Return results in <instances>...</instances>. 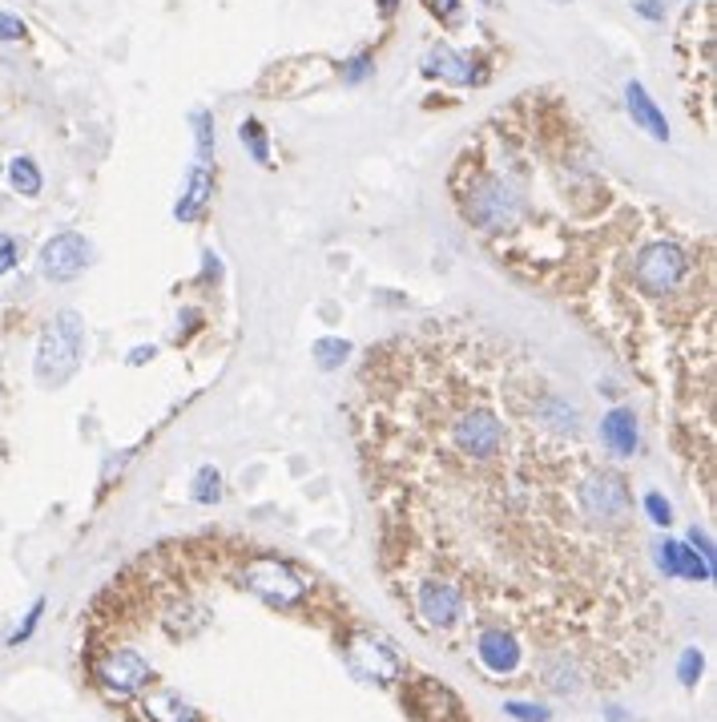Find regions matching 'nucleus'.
Returning <instances> with one entry per match:
<instances>
[{
  "mask_svg": "<svg viewBox=\"0 0 717 722\" xmlns=\"http://www.w3.org/2000/svg\"><path fill=\"white\" fill-rule=\"evenodd\" d=\"M678 61L685 105L709 134L714 129V0H697L685 9L678 33Z\"/></svg>",
  "mask_w": 717,
  "mask_h": 722,
  "instance_id": "obj_1",
  "label": "nucleus"
},
{
  "mask_svg": "<svg viewBox=\"0 0 717 722\" xmlns=\"http://www.w3.org/2000/svg\"><path fill=\"white\" fill-rule=\"evenodd\" d=\"M629 279L633 291L645 300H673L678 291L697 283V259H693V250H685L673 238H653V242L633 250Z\"/></svg>",
  "mask_w": 717,
  "mask_h": 722,
  "instance_id": "obj_2",
  "label": "nucleus"
},
{
  "mask_svg": "<svg viewBox=\"0 0 717 722\" xmlns=\"http://www.w3.org/2000/svg\"><path fill=\"white\" fill-rule=\"evenodd\" d=\"M86 356V324L77 312H61L37 343V380L45 387H65L81 368Z\"/></svg>",
  "mask_w": 717,
  "mask_h": 722,
  "instance_id": "obj_3",
  "label": "nucleus"
},
{
  "mask_svg": "<svg viewBox=\"0 0 717 722\" xmlns=\"http://www.w3.org/2000/svg\"><path fill=\"white\" fill-rule=\"evenodd\" d=\"M242 582H247L250 594H259L266 606H274V610H291V606H298V601H307V594H310V586L291 569V565H286V561L266 557V553L247 561Z\"/></svg>",
  "mask_w": 717,
  "mask_h": 722,
  "instance_id": "obj_4",
  "label": "nucleus"
},
{
  "mask_svg": "<svg viewBox=\"0 0 717 722\" xmlns=\"http://www.w3.org/2000/svg\"><path fill=\"white\" fill-rule=\"evenodd\" d=\"M471 646H476V662L492 678L516 682L520 666H524V638L512 625H480L476 638H471Z\"/></svg>",
  "mask_w": 717,
  "mask_h": 722,
  "instance_id": "obj_5",
  "label": "nucleus"
},
{
  "mask_svg": "<svg viewBox=\"0 0 717 722\" xmlns=\"http://www.w3.org/2000/svg\"><path fill=\"white\" fill-rule=\"evenodd\" d=\"M346 662L358 678H372V682H396L403 678V658L396 654L391 642L372 634H358L346 642Z\"/></svg>",
  "mask_w": 717,
  "mask_h": 722,
  "instance_id": "obj_6",
  "label": "nucleus"
},
{
  "mask_svg": "<svg viewBox=\"0 0 717 722\" xmlns=\"http://www.w3.org/2000/svg\"><path fill=\"white\" fill-rule=\"evenodd\" d=\"M93 678H98L113 698H129V695H137L141 686H149L153 670H149V662L141 658L137 650H110V654L93 666Z\"/></svg>",
  "mask_w": 717,
  "mask_h": 722,
  "instance_id": "obj_7",
  "label": "nucleus"
},
{
  "mask_svg": "<svg viewBox=\"0 0 717 722\" xmlns=\"http://www.w3.org/2000/svg\"><path fill=\"white\" fill-rule=\"evenodd\" d=\"M89 267V242L77 230H65V235H53L45 247H41V274L53 279V283H69Z\"/></svg>",
  "mask_w": 717,
  "mask_h": 722,
  "instance_id": "obj_8",
  "label": "nucleus"
},
{
  "mask_svg": "<svg viewBox=\"0 0 717 722\" xmlns=\"http://www.w3.org/2000/svg\"><path fill=\"white\" fill-rule=\"evenodd\" d=\"M657 565H661L665 577H690V582H709L714 577V565L705 557H697V549L681 545V541L657 545Z\"/></svg>",
  "mask_w": 717,
  "mask_h": 722,
  "instance_id": "obj_9",
  "label": "nucleus"
},
{
  "mask_svg": "<svg viewBox=\"0 0 717 722\" xmlns=\"http://www.w3.org/2000/svg\"><path fill=\"white\" fill-rule=\"evenodd\" d=\"M637 440H641V428H637L633 408H613L605 420H601V444H605V452L621 456V461L637 452Z\"/></svg>",
  "mask_w": 717,
  "mask_h": 722,
  "instance_id": "obj_10",
  "label": "nucleus"
},
{
  "mask_svg": "<svg viewBox=\"0 0 717 722\" xmlns=\"http://www.w3.org/2000/svg\"><path fill=\"white\" fill-rule=\"evenodd\" d=\"M625 105H629V113H633V125H641L645 134L657 137V142H669L665 113L657 110V101L645 93L641 81H629V86H625Z\"/></svg>",
  "mask_w": 717,
  "mask_h": 722,
  "instance_id": "obj_11",
  "label": "nucleus"
},
{
  "mask_svg": "<svg viewBox=\"0 0 717 722\" xmlns=\"http://www.w3.org/2000/svg\"><path fill=\"white\" fill-rule=\"evenodd\" d=\"M214 194V174H210V166L198 162L194 170H190V182H186V194H182V202H178V218L182 223H198L202 211H206V202H210Z\"/></svg>",
  "mask_w": 717,
  "mask_h": 722,
  "instance_id": "obj_12",
  "label": "nucleus"
},
{
  "mask_svg": "<svg viewBox=\"0 0 717 722\" xmlns=\"http://www.w3.org/2000/svg\"><path fill=\"white\" fill-rule=\"evenodd\" d=\"M428 74H440L444 81H452V86H471V81H476V74H471V57L452 53L447 45L428 53Z\"/></svg>",
  "mask_w": 717,
  "mask_h": 722,
  "instance_id": "obj_13",
  "label": "nucleus"
},
{
  "mask_svg": "<svg viewBox=\"0 0 717 722\" xmlns=\"http://www.w3.org/2000/svg\"><path fill=\"white\" fill-rule=\"evenodd\" d=\"M149 719L153 722H202L186 702H178L173 695H161V698H149Z\"/></svg>",
  "mask_w": 717,
  "mask_h": 722,
  "instance_id": "obj_14",
  "label": "nucleus"
},
{
  "mask_svg": "<svg viewBox=\"0 0 717 722\" xmlns=\"http://www.w3.org/2000/svg\"><path fill=\"white\" fill-rule=\"evenodd\" d=\"M9 178H13V190L16 194H25V199H37L41 194V170L33 158H13L9 166Z\"/></svg>",
  "mask_w": 717,
  "mask_h": 722,
  "instance_id": "obj_15",
  "label": "nucleus"
},
{
  "mask_svg": "<svg viewBox=\"0 0 717 722\" xmlns=\"http://www.w3.org/2000/svg\"><path fill=\"white\" fill-rule=\"evenodd\" d=\"M238 137H242V146L250 150V158L259 166H271V146H266V129H262L254 117L250 122H242V129H238Z\"/></svg>",
  "mask_w": 717,
  "mask_h": 722,
  "instance_id": "obj_16",
  "label": "nucleus"
},
{
  "mask_svg": "<svg viewBox=\"0 0 717 722\" xmlns=\"http://www.w3.org/2000/svg\"><path fill=\"white\" fill-rule=\"evenodd\" d=\"M346 356H351V343H346V339H319V343H315V363H319L322 372L343 368Z\"/></svg>",
  "mask_w": 717,
  "mask_h": 722,
  "instance_id": "obj_17",
  "label": "nucleus"
},
{
  "mask_svg": "<svg viewBox=\"0 0 717 722\" xmlns=\"http://www.w3.org/2000/svg\"><path fill=\"white\" fill-rule=\"evenodd\" d=\"M218 497H223V476H218V469L206 464L198 473V481H194V500H198V505H214Z\"/></svg>",
  "mask_w": 717,
  "mask_h": 722,
  "instance_id": "obj_18",
  "label": "nucleus"
},
{
  "mask_svg": "<svg viewBox=\"0 0 717 722\" xmlns=\"http://www.w3.org/2000/svg\"><path fill=\"white\" fill-rule=\"evenodd\" d=\"M504 710L516 722H548V719H553V710L536 707V702H504Z\"/></svg>",
  "mask_w": 717,
  "mask_h": 722,
  "instance_id": "obj_19",
  "label": "nucleus"
},
{
  "mask_svg": "<svg viewBox=\"0 0 717 722\" xmlns=\"http://www.w3.org/2000/svg\"><path fill=\"white\" fill-rule=\"evenodd\" d=\"M645 512H649V521H653V524H669V521H673V505H669L661 493H649V497H645Z\"/></svg>",
  "mask_w": 717,
  "mask_h": 722,
  "instance_id": "obj_20",
  "label": "nucleus"
},
{
  "mask_svg": "<svg viewBox=\"0 0 717 722\" xmlns=\"http://www.w3.org/2000/svg\"><path fill=\"white\" fill-rule=\"evenodd\" d=\"M681 682L685 686H697V674H702V654H697V650H685V654H681Z\"/></svg>",
  "mask_w": 717,
  "mask_h": 722,
  "instance_id": "obj_21",
  "label": "nucleus"
},
{
  "mask_svg": "<svg viewBox=\"0 0 717 722\" xmlns=\"http://www.w3.org/2000/svg\"><path fill=\"white\" fill-rule=\"evenodd\" d=\"M423 4H428L444 25H456L459 21V0H423Z\"/></svg>",
  "mask_w": 717,
  "mask_h": 722,
  "instance_id": "obj_22",
  "label": "nucleus"
},
{
  "mask_svg": "<svg viewBox=\"0 0 717 722\" xmlns=\"http://www.w3.org/2000/svg\"><path fill=\"white\" fill-rule=\"evenodd\" d=\"M41 613H45V601H37V606L29 610L25 625H21V630H16V634L9 638V646H21V642H29V634H33V630H37V622H41Z\"/></svg>",
  "mask_w": 717,
  "mask_h": 722,
  "instance_id": "obj_23",
  "label": "nucleus"
},
{
  "mask_svg": "<svg viewBox=\"0 0 717 722\" xmlns=\"http://www.w3.org/2000/svg\"><path fill=\"white\" fill-rule=\"evenodd\" d=\"M25 33H29V29H25V21H21V16L0 13V41H21Z\"/></svg>",
  "mask_w": 717,
  "mask_h": 722,
  "instance_id": "obj_24",
  "label": "nucleus"
},
{
  "mask_svg": "<svg viewBox=\"0 0 717 722\" xmlns=\"http://www.w3.org/2000/svg\"><path fill=\"white\" fill-rule=\"evenodd\" d=\"M194 122H198V154H202V158H210V150H214L210 113H194Z\"/></svg>",
  "mask_w": 717,
  "mask_h": 722,
  "instance_id": "obj_25",
  "label": "nucleus"
},
{
  "mask_svg": "<svg viewBox=\"0 0 717 722\" xmlns=\"http://www.w3.org/2000/svg\"><path fill=\"white\" fill-rule=\"evenodd\" d=\"M16 238H9V235H0V274H9L16 267Z\"/></svg>",
  "mask_w": 717,
  "mask_h": 722,
  "instance_id": "obj_26",
  "label": "nucleus"
},
{
  "mask_svg": "<svg viewBox=\"0 0 717 722\" xmlns=\"http://www.w3.org/2000/svg\"><path fill=\"white\" fill-rule=\"evenodd\" d=\"M641 13H645V16H653V21H657V16H661V4H653V0H645V4H641Z\"/></svg>",
  "mask_w": 717,
  "mask_h": 722,
  "instance_id": "obj_27",
  "label": "nucleus"
}]
</instances>
